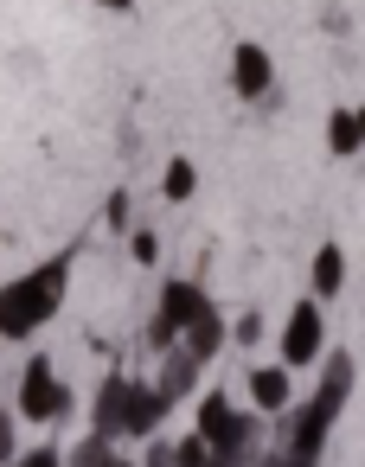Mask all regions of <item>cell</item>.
<instances>
[{"label": "cell", "instance_id": "23", "mask_svg": "<svg viewBox=\"0 0 365 467\" xmlns=\"http://www.w3.org/2000/svg\"><path fill=\"white\" fill-rule=\"evenodd\" d=\"M103 7H129V0H103Z\"/></svg>", "mask_w": 365, "mask_h": 467}, {"label": "cell", "instance_id": "3", "mask_svg": "<svg viewBox=\"0 0 365 467\" xmlns=\"http://www.w3.org/2000/svg\"><path fill=\"white\" fill-rule=\"evenodd\" d=\"M20 416L26 422H65L71 416V384L52 371V358H33L20 371Z\"/></svg>", "mask_w": 365, "mask_h": 467}, {"label": "cell", "instance_id": "6", "mask_svg": "<svg viewBox=\"0 0 365 467\" xmlns=\"http://www.w3.org/2000/svg\"><path fill=\"white\" fill-rule=\"evenodd\" d=\"M269 78H276V71H269V52H263L256 39H244V46L231 52V84H237V97H263Z\"/></svg>", "mask_w": 365, "mask_h": 467}, {"label": "cell", "instance_id": "17", "mask_svg": "<svg viewBox=\"0 0 365 467\" xmlns=\"http://www.w3.org/2000/svg\"><path fill=\"white\" fill-rule=\"evenodd\" d=\"M7 461H20V448H14V416L0 410V467H7Z\"/></svg>", "mask_w": 365, "mask_h": 467}, {"label": "cell", "instance_id": "4", "mask_svg": "<svg viewBox=\"0 0 365 467\" xmlns=\"http://www.w3.org/2000/svg\"><path fill=\"white\" fill-rule=\"evenodd\" d=\"M320 346H327L320 301H295V314H288V327H282V371H301V365H314V358H320Z\"/></svg>", "mask_w": 365, "mask_h": 467}, {"label": "cell", "instance_id": "19", "mask_svg": "<svg viewBox=\"0 0 365 467\" xmlns=\"http://www.w3.org/2000/svg\"><path fill=\"white\" fill-rule=\"evenodd\" d=\"M231 333H237V339H244V346H256V339H263V314H244V320H237V327H231Z\"/></svg>", "mask_w": 365, "mask_h": 467}, {"label": "cell", "instance_id": "10", "mask_svg": "<svg viewBox=\"0 0 365 467\" xmlns=\"http://www.w3.org/2000/svg\"><path fill=\"white\" fill-rule=\"evenodd\" d=\"M250 397H256V410H288V371L282 365H256L250 371Z\"/></svg>", "mask_w": 365, "mask_h": 467}, {"label": "cell", "instance_id": "1", "mask_svg": "<svg viewBox=\"0 0 365 467\" xmlns=\"http://www.w3.org/2000/svg\"><path fill=\"white\" fill-rule=\"evenodd\" d=\"M65 282H71V256H52V263H39L33 275H20V282L0 288V339L39 333V327L58 314V301H65Z\"/></svg>", "mask_w": 365, "mask_h": 467}, {"label": "cell", "instance_id": "15", "mask_svg": "<svg viewBox=\"0 0 365 467\" xmlns=\"http://www.w3.org/2000/svg\"><path fill=\"white\" fill-rule=\"evenodd\" d=\"M212 461V448L199 441V435H186V441H173V467H205Z\"/></svg>", "mask_w": 365, "mask_h": 467}, {"label": "cell", "instance_id": "8", "mask_svg": "<svg viewBox=\"0 0 365 467\" xmlns=\"http://www.w3.org/2000/svg\"><path fill=\"white\" fill-rule=\"evenodd\" d=\"M180 339H186L180 352H193V358L205 365L212 352H224V314H218V307H205V314H199V320H193V327H186Z\"/></svg>", "mask_w": 365, "mask_h": 467}, {"label": "cell", "instance_id": "14", "mask_svg": "<svg viewBox=\"0 0 365 467\" xmlns=\"http://www.w3.org/2000/svg\"><path fill=\"white\" fill-rule=\"evenodd\" d=\"M193 186H199L193 161H167V173H161V192H167V199H193Z\"/></svg>", "mask_w": 365, "mask_h": 467}, {"label": "cell", "instance_id": "22", "mask_svg": "<svg viewBox=\"0 0 365 467\" xmlns=\"http://www.w3.org/2000/svg\"><path fill=\"white\" fill-rule=\"evenodd\" d=\"M205 467H237V461H231V454H212V461H205Z\"/></svg>", "mask_w": 365, "mask_h": 467}, {"label": "cell", "instance_id": "11", "mask_svg": "<svg viewBox=\"0 0 365 467\" xmlns=\"http://www.w3.org/2000/svg\"><path fill=\"white\" fill-rule=\"evenodd\" d=\"M339 282H346V256H339V244H320L314 250V295H339Z\"/></svg>", "mask_w": 365, "mask_h": 467}, {"label": "cell", "instance_id": "18", "mask_svg": "<svg viewBox=\"0 0 365 467\" xmlns=\"http://www.w3.org/2000/svg\"><path fill=\"white\" fill-rule=\"evenodd\" d=\"M129 250H135V263H154V256H161V237H154V231H135Z\"/></svg>", "mask_w": 365, "mask_h": 467}, {"label": "cell", "instance_id": "7", "mask_svg": "<svg viewBox=\"0 0 365 467\" xmlns=\"http://www.w3.org/2000/svg\"><path fill=\"white\" fill-rule=\"evenodd\" d=\"M193 378H199V358H193V352H180V346L161 352V378H154V390H161L167 403H180V397L193 390Z\"/></svg>", "mask_w": 365, "mask_h": 467}, {"label": "cell", "instance_id": "12", "mask_svg": "<svg viewBox=\"0 0 365 467\" xmlns=\"http://www.w3.org/2000/svg\"><path fill=\"white\" fill-rule=\"evenodd\" d=\"M327 148H333V154H359V129H352V109H333V116H327Z\"/></svg>", "mask_w": 365, "mask_h": 467}, {"label": "cell", "instance_id": "16", "mask_svg": "<svg viewBox=\"0 0 365 467\" xmlns=\"http://www.w3.org/2000/svg\"><path fill=\"white\" fill-rule=\"evenodd\" d=\"M14 467H65V454H58V448L46 441V448H26V454H20Z\"/></svg>", "mask_w": 365, "mask_h": 467}, {"label": "cell", "instance_id": "13", "mask_svg": "<svg viewBox=\"0 0 365 467\" xmlns=\"http://www.w3.org/2000/svg\"><path fill=\"white\" fill-rule=\"evenodd\" d=\"M65 467H116V448H110L103 435H90V441H78V448L65 454Z\"/></svg>", "mask_w": 365, "mask_h": 467}, {"label": "cell", "instance_id": "5", "mask_svg": "<svg viewBox=\"0 0 365 467\" xmlns=\"http://www.w3.org/2000/svg\"><path fill=\"white\" fill-rule=\"evenodd\" d=\"M129 403H135V378H103V390H97V410H90V422H97V435L103 441H116V435H129Z\"/></svg>", "mask_w": 365, "mask_h": 467}, {"label": "cell", "instance_id": "9", "mask_svg": "<svg viewBox=\"0 0 365 467\" xmlns=\"http://www.w3.org/2000/svg\"><path fill=\"white\" fill-rule=\"evenodd\" d=\"M167 410H173V403H167L154 384H135V403H129V435H154Z\"/></svg>", "mask_w": 365, "mask_h": 467}, {"label": "cell", "instance_id": "24", "mask_svg": "<svg viewBox=\"0 0 365 467\" xmlns=\"http://www.w3.org/2000/svg\"><path fill=\"white\" fill-rule=\"evenodd\" d=\"M116 467H129V461H116Z\"/></svg>", "mask_w": 365, "mask_h": 467}, {"label": "cell", "instance_id": "20", "mask_svg": "<svg viewBox=\"0 0 365 467\" xmlns=\"http://www.w3.org/2000/svg\"><path fill=\"white\" fill-rule=\"evenodd\" d=\"M141 467H173V441H154V448H148V461H141Z\"/></svg>", "mask_w": 365, "mask_h": 467}, {"label": "cell", "instance_id": "21", "mask_svg": "<svg viewBox=\"0 0 365 467\" xmlns=\"http://www.w3.org/2000/svg\"><path fill=\"white\" fill-rule=\"evenodd\" d=\"M352 129H359V148H365V103L352 109Z\"/></svg>", "mask_w": 365, "mask_h": 467}, {"label": "cell", "instance_id": "2", "mask_svg": "<svg viewBox=\"0 0 365 467\" xmlns=\"http://www.w3.org/2000/svg\"><path fill=\"white\" fill-rule=\"evenodd\" d=\"M205 307H212V295H205L199 282H167V288H161V314L148 320V346H154V352H173V339H180Z\"/></svg>", "mask_w": 365, "mask_h": 467}]
</instances>
